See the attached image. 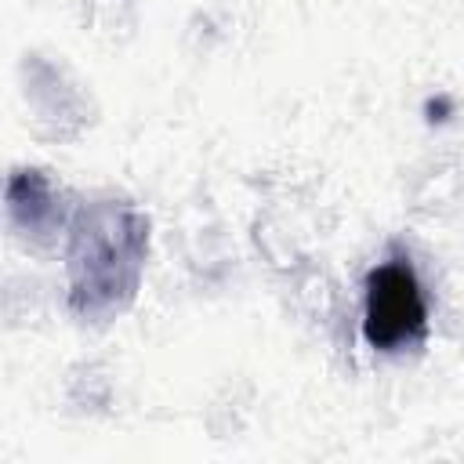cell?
Here are the masks:
<instances>
[{
	"label": "cell",
	"mask_w": 464,
	"mask_h": 464,
	"mask_svg": "<svg viewBox=\"0 0 464 464\" xmlns=\"http://www.w3.org/2000/svg\"><path fill=\"white\" fill-rule=\"evenodd\" d=\"M428 330V308L420 283L410 265L384 261L366 279V308H362V334L373 348L392 352L402 348Z\"/></svg>",
	"instance_id": "obj_1"
}]
</instances>
